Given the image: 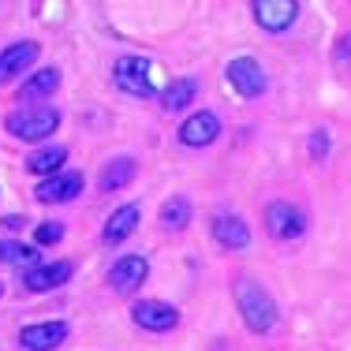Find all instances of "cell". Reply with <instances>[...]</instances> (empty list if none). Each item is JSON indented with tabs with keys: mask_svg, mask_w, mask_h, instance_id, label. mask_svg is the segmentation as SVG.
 <instances>
[{
	"mask_svg": "<svg viewBox=\"0 0 351 351\" xmlns=\"http://www.w3.org/2000/svg\"><path fill=\"white\" fill-rule=\"evenodd\" d=\"M112 82L123 90V94L131 97H154L157 94V82H154V64L146 60V56H120V60L112 64Z\"/></svg>",
	"mask_w": 351,
	"mask_h": 351,
	"instance_id": "4",
	"label": "cell"
},
{
	"mask_svg": "<svg viewBox=\"0 0 351 351\" xmlns=\"http://www.w3.org/2000/svg\"><path fill=\"white\" fill-rule=\"evenodd\" d=\"M38 247L34 243H23V239H0V262L4 265H15V269H34V265H41L38 262Z\"/></svg>",
	"mask_w": 351,
	"mask_h": 351,
	"instance_id": "20",
	"label": "cell"
},
{
	"mask_svg": "<svg viewBox=\"0 0 351 351\" xmlns=\"http://www.w3.org/2000/svg\"><path fill=\"white\" fill-rule=\"evenodd\" d=\"M131 322L142 332H172L180 325V311L172 303H165V299H138L131 306Z\"/></svg>",
	"mask_w": 351,
	"mask_h": 351,
	"instance_id": "8",
	"label": "cell"
},
{
	"mask_svg": "<svg viewBox=\"0 0 351 351\" xmlns=\"http://www.w3.org/2000/svg\"><path fill=\"white\" fill-rule=\"evenodd\" d=\"M135 172H138L135 157H112V161L101 169L97 187H101V195H116V191H123L131 180H135Z\"/></svg>",
	"mask_w": 351,
	"mask_h": 351,
	"instance_id": "18",
	"label": "cell"
},
{
	"mask_svg": "<svg viewBox=\"0 0 351 351\" xmlns=\"http://www.w3.org/2000/svg\"><path fill=\"white\" fill-rule=\"evenodd\" d=\"M210 236L221 250H247L250 247V224L239 213H217L210 221Z\"/></svg>",
	"mask_w": 351,
	"mask_h": 351,
	"instance_id": "9",
	"label": "cell"
},
{
	"mask_svg": "<svg viewBox=\"0 0 351 351\" xmlns=\"http://www.w3.org/2000/svg\"><path fill=\"white\" fill-rule=\"evenodd\" d=\"M262 224L269 232V239H277V243H299L311 228V217H306L303 206L288 202V198H273L262 213Z\"/></svg>",
	"mask_w": 351,
	"mask_h": 351,
	"instance_id": "3",
	"label": "cell"
},
{
	"mask_svg": "<svg viewBox=\"0 0 351 351\" xmlns=\"http://www.w3.org/2000/svg\"><path fill=\"white\" fill-rule=\"evenodd\" d=\"M176 138H180V146H187V149L213 146V142L221 138V116H217L213 108H198V112H191L187 120L180 123Z\"/></svg>",
	"mask_w": 351,
	"mask_h": 351,
	"instance_id": "6",
	"label": "cell"
},
{
	"mask_svg": "<svg viewBox=\"0 0 351 351\" xmlns=\"http://www.w3.org/2000/svg\"><path fill=\"white\" fill-rule=\"evenodd\" d=\"M38 53H41L38 41H12V45L0 49V86H8L15 75L27 71L38 60Z\"/></svg>",
	"mask_w": 351,
	"mask_h": 351,
	"instance_id": "13",
	"label": "cell"
},
{
	"mask_svg": "<svg viewBox=\"0 0 351 351\" xmlns=\"http://www.w3.org/2000/svg\"><path fill=\"white\" fill-rule=\"evenodd\" d=\"M332 64H337V68H351V34H344L337 41V49H332Z\"/></svg>",
	"mask_w": 351,
	"mask_h": 351,
	"instance_id": "24",
	"label": "cell"
},
{
	"mask_svg": "<svg viewBox=\"0 0 351 351\" xmlns=\"http://www.w3.org/2000/svg\"><path fill=\"white\" fill-rule=\"evenodd\" d=\"M68 340V322H38L19 329V344L27 351H53Z\"/></svg>",
	"mask_w": 351,
	"mask_h": 351,
	"instance_id": "14",
	"label": "cell"
},
{
	"mask_svg": "<svg viewBox=\"0 0 351 351\" xmlns=\"http://www.w3.org/2000/svg\"><path fill=\"white\" fill-rule=\"evenodd\" d=\"M232 299H236V311L254 337H265V332L277 329L280 306H277V299H273V291L265 288V284H258L254 277H236L232 280Z\"/></svg>",
	"mask_w": 351,
	"mask_h": 351,
	"instance_id": "1",
	"label": "cell"
},
{
	"mask_svg": "<svg viewBox=\"0 0 351 351\" xmlns=\"http://www.w3.org/2000/svg\"><path fill=\"white\" fill-rule=\"evenodd\" d=\"M149 277V258L146 254H123L112 262V269H108V284H112L116 291H135L138 284H146Z\"/></svg>",
	"mask_w": 351,
	"mask_h": 351,
	"instance_id": "11",
	"label": "cell"
},
{
	"mask_svg": "<svg viewBox=\"0 0 351 351\" xmlns=\"http://www.w3.org/2000/svg\"><path fill=\"white\" fill-rule=\"evenodd\" d=\"M191 217H195V210H191V202L183 195H172L169 202L161 206V228L165 232H183L191 224Z\"/></svg>",
	"mask_w": 351,
	"mask_h": 351,
	"instance_id": "21",
	"label": "cell"
},
{
	"mask_svg": "<svg viewBox=\"0 0 351 351\" xmlns=\"http://www.w3.org/2000/svg\"><path fill=\"white\" fill-rule=\"evenodd\" d=\"M64 239V224L60 221H45L34 228V247H56Z\"/></svg>",
	"mask_w": 351,
	"mask_h": 351,
	"instance_id": "23",
	"label": "cell"
},
{
	"mask_svg": "<svg viewBox=\"0 0 351 351\" xmlns=\"http://www.w3.org/2000/svg\"><path fill=\"white\" fill-rule=\"evenodd\" d=\"M71 273H75L71 262H41V265H34V269L23 273V288L34 291V295H41V291H56L60 284L71 280Z\"/></svg>",
	"mask_w": 351,
	"mask_h": 351,
	"instance_id": "12",
	"label": "cell"
},
{
	"mask_svg": "<svg viewBox=\"0 0 351 351\" xmlns=\"http://www.w3.org/2000/svg\"><path fill=\"white\" fill-rule=\"evenodd\" d=\"M138 221H142L138 202H128V206H120V210H112V217H108V221H105V228H101V243H108V247H120L128 236H135Z\"/></svg>",
	"mask_w": 351,
	"mask_h": 351,
	"instance_id": "15",
	"label": "cell"
},
{
	"mask_svg": "<svg viewBox=\"0 0 351 351\" xmlns=\"http://www.w3.org/2000/svg\"><path fill=\"white\" fill-rule=\"evenodd\" d=\"M224 79H228V86L236 90L243 101H258V97L269 90L265 68L254 60V56H236V60H228V68H224Z\"/></svg>",
	"mask_w": 351,
	"mask_h": 351,
	"instance_id": "5",
	"label": "cell"
},
{
	"mask_svg": "<svg viewBox=\"0 0 351 351\" xmlns=\"http://www.w3.org/2000/svg\"><path fill=\"white\" fill-rule=\"evenodd\" d=\"M60 128V108L53 105H34V108H15L4 116V131L19 142H45Z\"/></svg>",
	"mask_w": 351,
	"mask_h": 351,
	"instance_id": "2",
	"label": "cell"
},
{
	"mask_svg": "<svg viewBox=\"0 0 351 351\" xmlns=\"http://www.w3.org/2000/svg\"><path fill=\"white\" fill-rule=\"evenodd\" d=\"M82 172H60V176H49L34 187V198L41 206H60V202H71V198L82 195Z\"/></svg>",
	"mask_w": 351,
	"mask_h": 351,
	"instance_id": "10",
	"label": "cell"
},
{
	"mask_svg": "<svg viewBox=\"0 0 351 351\" xmlns=\"http://www.w3.org/2000/svg\"><path fill=\"white\" fill-rule=\"evenodd\" d=\"M250 15H254V23L265 34H284L299 19V0H254Z\"/></svg>",
	"mask_w": 351,
	"mask_h": 351,
	"instance_id": "7",
	"label": "cell"
},
{
	"mask_svg": "<svg viewBox=\"0 0 351 351\" xmlns=\"http://www.w3.org/2000/svg\"><path fill=\"white\" fill-rule=\"evenodd\" d=\"M56 86H60V71H56V68H41V71H34L19 86V101H41V97H53Z\"/></svg>",
	"mask_w": 351,
	"mask_h": 351,
	"instance_id": "19",
	"label": "cell"
},
{
	"mask_svg": "<svg viewBox=\"0 0 351 351\" xmlns=\"http://www.w3.org/2000/svg\"><path fill=\"white\" fill-rule=\"evenodd\" d=\"M0 295H4V284H0Z\"/></svg>",
	"mask_w": 351,
	"mask_h": 351,
	"instance_id": "26",
	"label": "cell"
},
{
	"mask_svg": "<svg viewBox=\"0 0 351 351\" xmlns=\"http://www.w3.org/2000/svg\"><path fill=\"white\" fill-rule=\"evenodd\" d=\"M23 224H27V217H19V213H8V217H0V228H8V232H19Z\"/></svg>",
	"mask_w": 351,
	"mask_h": 351,
	"instance_id": "25",
	"label": "cell"
},
{
	"mask_svg": "<svg viewBox=\"0 0 351 351\" xmlns=\"http://www.w3.org/2000/svg\"><path fill=\"white\" fill-rule=\"evenodd\" d=\"M64 161H68V146H41L34 149V154L23 161V169H27L30 176H41V180H49V176H60L64 172Z\"/></svg>",
	"mask_w": 351,
	"mask_h": 351,
	"instance_id": "16",
	"label": "cell"
},
{
	"mask_svg": "<svg viewBox=\"0 0 351 351\" xmlns=\"http://www.w3.org/2000/svg\"><path fill=\"white\" fill-rule=\"evenodd\" d=\"M198 101V79L195 75H180V79H172L169 86L161 90V108L165 112H183L187 105Z\"/></svg>",
	"mask_w": 351,
	"mask_h": 351,
	"instance_id": "17",
	"label": "cell"
},
{
	"mask_svg": "<svg viewBox=\"0 0 351 351\" xmlns=\"http://www.w3.org/2000/svg\"><path fill=\"white\" fill-rule=\"evenodd\" d=\"M329 146H332V138H329V131H325V128L311 131V142H306V154H311V161H314V165H322L325 157H329Z\"/></svg>",
	"mask_w": 351,
	"mask_h": 351,
	"instance_id": "22",
	"label": "cell"
}]
</instances>
